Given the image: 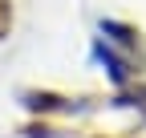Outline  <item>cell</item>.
Returning <instances> with one entry per match:
<instances>
[{
    "mask_svg": "<svg viewBox=\"0 0 146 138\" xmlns=\"http://www.w3.org/2000/svg\"><path fill=\"white\" fill-rule=\"evenodd\" d=\"M8 29H12V0H0V41L8 37Z\"/></svg>",
    "mask_w": 146,
    "mask_h": 138,
    "instance_id": "obj_1",
    "label": "cell"
}]
</instances>
